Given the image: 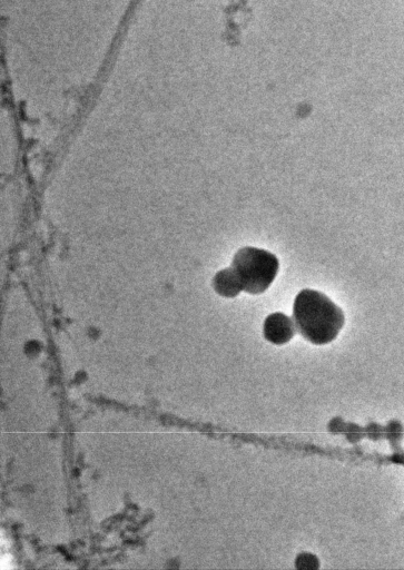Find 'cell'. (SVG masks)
Wrapping results in <instances>:
<instances>
[{
  "instance_id": "obj_1",
  "label": "cell",
  "mask_w": 404,
  "mask_h": 570,
  "mask_svg": "<svg viewBox=\"0 0 404 570\" xmlns=\"http://www.w3.org/2000/svg\"><path fill=\"white\" fill-rule=\"evenodd\" d=\"M293 321L296 331L316 345L327 344L341 332L345 317L334 302L323 293L305 288L295 297Z\"/></svg>"
},
{
  "instance_id": "obj_2",
  "label": "cell",
  "mask_w": 404,
  "mask_h": 570,
  "mask_svg": "<svg viewBox=\"0 0 404 570\" xmlns=\"http://www.w3.org/2000/svg\"><path fill=\"white\" fill-rule=\"evenodd\" d=\"M278 266V259L274 254L249 246L240 248L230 265L242 289L249 294L264 293L275 279Z\"/></svg>"
},
{
  "instance_id": "obj_3",
  "label": "cell",
  "mask_w": 404,
  "mask_h": 570,
  "mask_svg": "<svg viewBox=\"0 0 404 570\" xmlns=\"http://www.w3.org/2000/svg\"><path fill=\"white\" fill-rule=\"evenodd\" d=\"M296 331L293 318L283 313H273L264 322L265 338L276 345L292 340Z\"/></svg>"
},
{
  "instance_id": "obj_4",
  "label": "cell",
  "mask_w": 404,
  "mask_h": 570,
  "mask_svg": "<svg viewBox=\"0 0 404 570\" xmlns=\"http://www.w3.org/2000/svg\"><path fill=\"white\" fill-rule=\"evenodd\" d=\"M213 287L217 294L228 298L237 296L243 291L231 267L216 273L213 278Z\"/></svg>"
},
{
  "instance_id": "obj_5",
  "label": "cell",
  "mask_w": 404,
  "mask_h": 570,
  "mask_svg": "<svg viewBox=\"0 0 404 570\" xmlns=\"http://www.w3.org/2000/svg\"><path fill=\"white\" fill-rule=\"evenodd\" d=\"M296 567L298 569H316L318 568V560L311 553H302L296 559Z\"/></svg>"
}]
</instances>
